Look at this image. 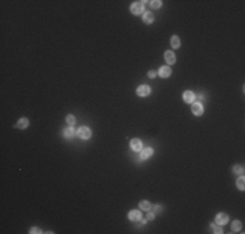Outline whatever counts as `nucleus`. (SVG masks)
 <instances>
[{"label": "nucleus", "mask_w": 245, "mask_h": 234, "mask_svg": "<svg viewBox=\"0 0 245 234\" xmlns=\"http://www.w3.org/2000/svg\"><path fill=\"white\" fill-rule=\"evenodd\" d=\"M144 10H145V3L144 2H136L130 5V12L136 16L144 13Z\"/></svg>", "instance_id": "obj_1"}, {"label": "nucleus", "mask_w": 245, "mask_h": 234, "mask_svg": "<svg viewBox=\"0 0 245 234\" xmlns=\"http://www.w3.org/2000/svg\"><path fill=\"white\" fill-rule=\"evenodd\" d=\"M77 135H78V138H81V139H89L90 136H91V130H90L88 126H81L77 130Z\"/></svg>", "instance_id": "obj_2"}, {"label": "nucleus", "mask_w": 245, "mask_h": 234, "mask_svg": "<svg viewBox=\"0 0 245 234\" xmlns=\"http://www.w3.org/2000/svg\"><path fill=\"white\" fill-rule=\"evenodd\" d=\"M150 87L147 85H140L137 87V95L138 96H141V98H145V96H147L149 94H150Z\"/></svg>", "instance_id": "obj_3"}, {"label": "nucleus", "mask_w": 245, "mask_h": 234, "mask_svg": "<svg viewBox=\"0 0 245 234\" xmlns=\"http://www.w3.org/2000/svg\"><path fill=\"white\" fill-rule=\"evenodd\" d=\"M128 217H129V220H130V221L137 222V221H141V218H142V213L140 212V211L133 209V211H130V212L128 213Z\"/></svg>", "instance_id": "obj_4"}, {"label": "nucleus", "mask_w": 245, "mask_h": 234, "mask_svg": "<svg viewBox=\"0 0 245 234\" xmlns=\"http://www.w3.org/2000/svg\"><path fill=\"white\" fill-rule=\"evenodd\" d=\"M192 113L193 115H196V116H201L203 113V107H202V104L201 103H193L192 104Z\"/></svg>", "instance_id": "obj_5"}, {"label": "nucleus", "mask_w": 245, "mask_h": 234, "mask_svg": "<svg viewBox=\"0 0 245 234\" xmlns=\"http://www.w3.org/2000/svg\"><path fill=\"white\" fill-rule=\"evenodd\" d=\"M183 100L185 101V103H193V101L196 100V95L193 94V91H191V90H188V91H184V94H183Z\"/></svg>", "instance_id": "obj_6"}, {"label": "nucleus", "mask_w": 245, "mask_h": 234, "mask_svg": "<svg viewBox=\"0 0 245 234\" xmlns=\"http://www.w3.org/2000/svg\"><path fill=\"white\" fill-rule=\"evenodd\" d=\"M215 222L218 225H224L228 222V214L227 213H218L215 216Z\"/></svg>", "instance_id": "obj_7"}, {"label": "nucleus", "mask_w": 245, "mask_h": 234, "mask_svg": "<svg viewBox=\"0 0 245 234\" xmlns=\"http://www.w3.org/2000/svg\"><path fill=\"white\" fill-rule=\"evenodd\" d=\"M164 60H166V62H167L168 65L175 64V62H176V56H175V53H173L172 51H167V52L164 53Z\"/></svg>", "instance_id": "obj_8"}, {"label": "nucleus", "mask_w": 245, "mask_h": 234, "mask_svg": "<svg viewBox=\"0 0 245 234\" xmlns=\"http://www.w3.org/2000/svg\"><path fill=\"white\" fill-rule=\"evenodd\" d=\"M153 154H154V150L151 147H147V148H144V150L140 151V158L142 160H146V159H149Z\"/></svg>", "instance_id": "obj_9"}, {"label": "nucleus", "mask_w": 245, "mask_h": 234, "mask_svg": "<svg viewBox=\"0 0 245 234\" xmlns=\"http://www.w3.org/2000/svg\"><path fill=\"white\" fill-rule=\"evenodd\" d=\"M130 148L136 152H140L142 150V142L140 139H132L130 140Z\"/></svg>", "instance_id": "obj_10"}, {"label": "nucleus", "mask_w": 245, "mask_h": 234, "mask_svg": "<svg viewBox=\"0 0 245 234\" xmlns=\"http://www.w3.org/2000/svg\"><path fill=\"white\" fill-rule=\"evenodd\" d=\"M158 73H159V76L162 78H168L169 76H171V69H169L168 66H162Z\"/></svg>", "instance_id": "obj_11"}, {"label": "nucleus", "mask_w": 245, "mask_h": 234, "mask_svg": "<svg viewBox=\"0 0 245 234\" xmlns=\"http://www.w3.org/2000/svg\"><path fill=\"white\" fill-rule=\"evenodd\" d=\"M63 135H64V138H67V139L73 138V135H74V129H73L72 126L65 128L64 130H63Z\"/></svg>", "instance_id": "obj_12"}, {"label": "nucleus", "mask_w": 245, "mask_h": 234, "mask_svg": "<svg viewBox=\"0 0 245 234\" xmlns=\"http://www.w3.org/2000/svg\"><path fill=\"white\" fill-rule=\"evenodd\" d=\"M27 126H29V120L25 118V117L20 118V120H18V122L16 124V128H18V129H26Z\"/></svg>", "instance_id": "obj_13"}, {"label": "nucleus", "mask_w": 245, "mask_h": 234, "mask_svg": "<svg viewBox=\"0 0 245 234\" xmlns=\"http://www.w3.org/2000/svg\"><path fill=\"white\" fill-rule=\"evenodd\" d=\"M142 20H144L145 23H147V25H150L153 21H154V14L150 13V12H145L144 13V17H142Z\"/></svg>", "instance_id": "obj_14"}, {"label": "nucleus", "mask_w": 245, "mask_h": 234, "mask_svg": "<svg viewBox=\"0 0 245 234\" xmlns=\"http://www.w3.org/2000/svg\"><path fill=\"white\" fill-rule=\"evenodd\" d=\"M171 46H172V48H175V50L180 47V38L177 37V35H173L171 38Z\"/></svg>", "instance_id": "obj_15"}, {"label": "nucleus", "mask_w": 245, "mask_h": 234, "mask_svg": "<svg viewBox=\"0 0 245 234\" xmlns=\"http://www.w3.org/2000/svg\"><path fill=\"white\" fill-rule=\"evenodd\" d=\"M140 208L142 211H146V212H147V211H150V208H151V204H150L147 200H141L140 202Z\"/></svg>", "instance_id": "obj_16"}, {"label": "nucleus", "mask_w": 245, "mask_h": 234, "mask_svg": "<svg viewBox=\"0 0 245 234\" xmlns=\"http://www.w3.org/2000/svg\"><path fill=\"white\" fill-rule=\"evenodd\" d=\"M231 229H232V232H240V229H241V222L239 220H235L231 225Z\"/></svg>", "instance_id": "obj_17"}, {"label": "nucleus", "mask_w": 245, "mask_h": 234, "mask_svg": "<svg viewBox=\"0 0 245 234\" xmlns=\"http://www.w3.org/2000/svg\"><path fill=\"white\" fill-rule=\"evenodd\" d=\"M236 186L239 187L240 190H244L245 189V178L243 177H240V178H237V181H236Z\"/></svg>", "instance_id": "obj_18"}, {"label": "nucleus", "mask_w": 245, "mask_h": 234, "mask_svg": "<svg viewBox=\"0 0 245 234\" xmlns=\"http://www.w3.org/2000/svg\"><path fill=\"white\" fill-rule=\"evenodd\" d=\"M210 229L212 230V233H216V234H222V233H223L222 228H220L218 224H211V225H210Z\"/></svg>", "instance_id": "obj_19"}, {"label": "nucleus", "mask_w": 245, "mask_h": 234, "mask_svg": "<svg viewBox=\"0 0 245 234\" xmlns=\"http://www.w3.org/2000/svg\"><path fill=\"white\" fill-rule=\"evenodd\" d=\"M65 120H67V124H68L69 126H73L74 122H76V118H74V116H73V115H68Z\"/></svg>", "instance_id": "obj_20"}, {"label": "nucleus", "mask_w": 245, "mask_h": 234, "mask_svg": "<svg viewBox=\"0 0 245 234\" xmlns=\"http://www.w3.org/2000/svg\"><path fill=\"white\" fill-rule=\"evenodd\" d=\"M150 5H151V8H154V9H158V8L162 7V2L160 0H153V2H150Z\"/></svg>", "instance_id": "obj_21"}, {"label": "nucleus", "mask_w": 245, "mask_h": 234, "mask_svg": "<svg viewBox=\"0 0 245 234\" xmlns=\"http://www.w3.org/2000/svg\"><path fill=\"white\" fill-rule=\"evenodd\" d=\"M234 173L236 174H243L244 173V168L241 165H235L234 166Z\"/></svg>", "instance_id": "obj_22"}, {"label": "nucleus", "mask_w": 245, "mask_h": 234, "mask_svg": "<svg viewBox=\"0 0 245 234\" xmlns=\"http://www.w3.org/2000/svg\"><path fill=\"white\" fill-rule=\"evenodd\" d=\"M30 233L31 234H38V233H42V230L39 229V228H37V226H34V228L30 229Z\"/></svg>", "instance_id": "obj_23"}, {"label": "nucleus", "mask_w": 245, "mask_h": 234, "mask_svg": "<svg viewBox=\"0 0 245 234\" xmlns=\"http://www.w3.org/2000/svg\"><path fill=\"white\" fill-rule=\"evenodd\" d=\"M147 76H149V78H155L157 77V72L155 70H150V72L147 73Z\"/></svg>", "instance_id": "obj_24"}, {"label": "nucleus", "mask_w": 245, "mask_h": 234, "mask_svg": "<svg viewBox=\"0 0 245 234\" xmlns=\"http://www.w3.org/2000/svg\"><path fill=\"white\" fill-rule=\"evenodd\" d=\"M162 209H163V208H162V206H154V211H155L154 213H160Z\"/></svg>", "instance_id": "obj_25"}, {"label": "nucleus", "mask_w": 245, "mask_h": 234, "mask_svg": "<svg viewBox=\"0 0 245 234\" xmlns=\"http://www.w3.org/2000/svg\"><path fill=\"white\" fill-rule=\"evenodd\" d=\"M154 217H155V213L150 212V211H147V220H154Z\"/></svg>", "instance_id": "obj_26"}, {"label": "nucleus", "mask_w": 245, "mask_h": 234, "mask_svg": "<svg viewBox=\"0 0 245 234\" xmlns=\"http://www.w3.org/2000/svg\"><path fill=\"white\" fill-rule=\"evenodd\" d=\"M145 224H146V220H144V221H142V220H141V222H140V225H145Z\"/></svg>", "instance_id": "obj_27"}]
</instances>
